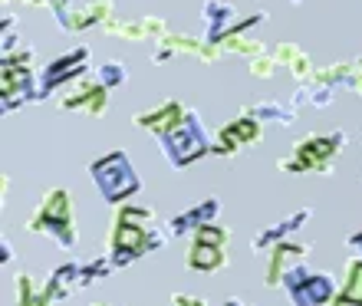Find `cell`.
<instances>
[{
  "instance_id": "cell-16",
  "label": "cell",
  "mask_w": 362,
  "mask_h": 306,
  "mask_svg": "<svg viewBox=\"0 0 362 306\" xmlns=\"http://www.w3.org/2000/svg\"><path fill=\"white\" fill-rule=\"evenodd\" d=\"M218 214H221V198H204V201L191 204V208L178 211V214H172V218L165 220V234H168V240L172 237H191L198 228L214 224Z\"/></svg>"
},
{
  "instance_id": "cell-7",
  "label": "cell",
  "mask_w": 362,
  "mask_h": 306,
  "mask_svg": "<svg viewBox=\"0 0 362 306\" xmlns=\"http://www.w3.org/2000/svg\"><path fill=\"white\" fill-rule=\"evenodd\" d=\"M280 290L286 293L290 306H329L339 293V280L326 270H313L310 264H300L284 277Z\"/></svg>"
},
{
  "instance_id": "cell-24",
  "label": "cell",
  "mask_w": 362,
  "mask_h": 306,
  "mask_svg": "<svg viewBox=\"0 0 362 306\" xmlns=\"http://www.w3.org/2000/svg\"><path fill=\"white\" fill-rule=\"evenodd\" d=\"M13 306H53L43 280L30 277V273H17L13 277Z\"/></svg>"
},
{
  "instance_id": "cell-8",
  "label": "cell",
  "mask_w": 362,
  "mask_h": 306,
  "mask_svg": "<svg viewBox=\"0 0 362 306\" xmlns=\"http://www.w3.org/2000/svg\"><path fill=\"white\" fill-rule=\"evenodd\" d=\"M228 244L230 230L224 224H204L188 237V250H185V267L194 273H214V270L228 267Z\"/></svg>"
},
{
  "instance_id": "cell-32",
  "label": "cell",
  "mask_w": 362,
  "mask_h": 306,
  "mask_svg": "<svg viewBox=\"0 0 362 306\" xmlns=\"http://www.w3.org/2000/svg\"><path fill=\"white\" fill-rule=\"evenodd\" d=\"M47 7H49V13H59V10L73 7V0H47Z\"/></svg>"
},
{
  "instance_id": "cell-6",
  "label": "cell",
  "mask_w": 362,
  "mask_h": 306,
  "mask_svg": "<svg viewBox=\"0 0 362 306\" xmlns=\"http://www.w3.org/2000/svg\"><path fill=\"white\" fill-rule=\"evenodd\" d=\"M211 142H214V139H211L204 122H201L198 109H191L185 122L175 125L172 132H165L162 139H158L165 162L172 165V168H178V172L194 162H201L204 155H211Z\"/></svg>"
},
{
  "instance_id": "cell-13",
  "label": "cell",
  "mask_w": 362,
  "mask_h": 306,
  "mask_svg": "<svg viewBox=\"0 0 362 306\" xmlns=\"http://www.w3.org/2000/svg\"><path fill=\"white\" fill-rule=\"evenodd\" d=\"M188 112H191V105H185L181 99H162V102H155V105H148V109H142V112H135L132 125L152 132L155 139H162L165 132H172L175 125L185 122Z\"/></svg>"
},
{
  "instance_id": "cell-2",
  "label": "cell",
  "mask_w": 362,
  "mask_h": 306,
  "mask_svg": "<svg viewBox=\"0 0 362 306\" xmlns=\"http://www.w3.org/2000/svg\"><path fill=\"white\" fill-rule=\"evenodd\" d=\"M346 148L343 129H329V132H306L293 148L276 158V172L284 175H329L339 162Z\"/></svg>"
},
{
  "instance_id": "cell-28",
  "label": "cell",
  "mask_w": 362,
  "mask_h": 306,
  "mask_svg": "<svg viewBox=\"0 0 362 306\" xmlns=\"http://www.w3.org/2000/svg\"><path fill=\"white\" fill-rule=\"evenodd\" d=\"M276 73H280V63H276V57L274 53H260V57H254L250 59V76L254 79H274Z\"/></svg>"
},
{
  "instance_id": "cell-35",
  "label": "cell",
  "mask_w": 362,
  "mask_h": 306,
  "mask_svg": "<svg viewBox=\"0 0 362 306\" xmlns=\"http://www.w3.org/2000/svg\"><path fill=\"white\" fill-rule=\"evenodd\" d=\"M93 306H112V303H93Z\"/></svg>"
},
{
  "instance_id": "cell-26",
  "label": "cell",
  "mask_w": 362,
  "mask_h": 306,
  "mask_svg": "<svg viewBox=\"0 0 362 306\" xmlns=\"http://www.w3.org/2000/svg\"><path fill=\"white\" fill-rule=\"evenodd\" d=\"M112 260L109 257H93L89 264H83L79 267V280H83V287H93V283H99V280H105L109 273H112Z\"/></svg>"
},
{
  "instance_id": "cell-18",
  "label": "cell",
  "mask_w": 362,
  "mask_h": 306,
  "mask_svg": "<svg viewBox=\"0 0 362 306\" xmlns=\"http://www.w3.org/2000/svg\"><path fill=\"white\" fill-rule=\"evenodd\" d=\"M310 218H313V208H300V211H293V214H286L284 220L260 228L257 234H254V240H250V250H254V254H267L270 247H276V244L296 237V230L303 228Z\"/></svg>"
},
{
  "instance_id": "cell-17",
  "label": "cell",
  "mask_w": 362,
  "mask_h": 306,
  "mask_svg": "<svg viewBox=\"0 0 362 306\" xmlns=\"http://www.w3.org/2000/svg\"><path fill=\"white\" fill-rule=\"evenodd\" d=\"M103 33H109L115 40H129V43H158L168 33V23L162 17H135V20L112 17L103 27Z\"/></svg>"
},
{
  "instance_id": "cell-3",
  "label": "cell",
  "mask_w": 362,
  "mask_h": 306,
  "mask_svg": "<svg viewBox=\"0 0 362 306\" xmlns=\"http://www.w3.org/2000/svg\"><path fill=\"white\" fill-rule=\"evenodd\" d=\"M37 49L17 47L0 59V105L4 112H17L20 105L37 102Z\"/></svg>"
},
{
  "instance_id": "cell-20",
  "label": "cell",
  "mask_w": 362,
  "mask_h": 306,
  "mask_svg": "<svg viewBox=\"0 0 362 306\" xmlns=\"http://www.w3.org/2000/svg\"><path fill=\"white\" fill-rule=\"evenodd\" d=\"M79 267H83V264L66 260V264H59V267H53L47 273L43 287H47V293H49V300H53V303H57V300L73 297V293L83 287V280H79Z\"/></svg>"
},
{
  "instance_id": "cell-10",
  "label": "cell",
  "mask_w": 362,
  "mask_h": 306,
  "mask_svg": "<svg viewBox=\"0 0 362 306\" xmlns=\"http://www.w3.org/2000/svg\"><path fill=\"white\" fill-rule=\"evenodd\" d=\"M264 20V10H254V13H240L230 0H204L201 4V23H204V40L208 43H221L228 37H238V33H247L250 27H257Z\"/></svg>"
},
{
  "instance_id": "cell-22",
  "label": "cell",
  "mask_w": 362,
  "mask_h": 306,
  "mask_svg": "<svg viewBox=\"0 0 362 306\" xmlns=\"http://www.w3.org/2000/svg\"><path fill=\"white\" fill-rule=\"evenodd\" d=\"M333 99H336V89L326 86L320 76H313V79H306V83L296 86L290 102H293L296 109H303V105H310V109H326V105H333Z\"/></svg>"
},
{
  "instance_id": "cell-12",
  "label": "cell",
  "mask_w": 362,
  "mask_h": 306,
  "mask_svg": "<svg viewBox=\"0 0 362 306\" xmlns=\"http://www.w3.org/2000/svg\"><path fill=\"white\" fill-rule=\"evenodd\" d=\"M260 135H264V122H260V119H254V115L244 109V112H238L234 119H228V122L218 129L214 142H211V155L230 158V155H238L240 148L257 145Z\"/></svg>"
},
{
  "instance_id": "cell-33",
  "label": "cell",
  "mask_w": 362,
  "mask_h": 306,
  "mask_svg": "<svg viewBox=\"0 0 362 306\" xmlns=\"http://www.w3.org/2000/svg\"><path fill=\"white\" fill-rule=\"evenodd\" d=\"M0 250H4V257H0V260H4V264H7V260H13V244H10L7 237H4V244H0Z\"/></svg>"
},
{
  "instance_id": "cell-9",
  "label": "cell",
  "mask_w": 362,
  "mask_h": 306,
  "mask_svg": "<svg viewBox=\"0 0 362 306\" xmlns=\"http://www.w3.org/2000/svg\"><path fill=\"white\" fill-rule=\"evenodd\" d=\"M89 63H93V49L83 43V47H73L66 49L63 57H53L47 66L40 69V79H37V102L40 99L53 96V93H63L69 83H76L89 73Z\"/></svg>"
},
{
  "instance_id": "cell-29",
  "label": "cell",
  "mask_w": 362,
  "mask_h": 306,
  "mask_svg": "<svg viewBox=\"0 0 362 306\" xmlns=\"http://www.w3.org/2000/svg\"><path fill=\"white\" fill-rule=\"evenodd\" d=\"M349 93L362 99V53L353 57V83H349Z\"/></svg>"
},
{
  "instance_id": "cell-36",
  "label": "cell",
  "mask_w": 362,
  "mask_h": 306,
  "mask_svg": "<svg viewBox=\"0 0 362 306\" xmlns=\"http://www.w3.org/2000/svg\"><path fill=\"white\" fill-rule=\"evenodd\" d=\"M293 4H303V0H293Z\"/></svg>"
},
{
  "instance_id": "cell-1",
  "label": "cell",
  "mask_w": 362,
  "mask_h": 306,
  "mask_svg": "<svg viewBox=\"0 0 362 306\" xmlns=\"http://www.w3.org/2000/svg\"><path fill=\"white\" fill-rule=\"evenodd\" d=\"M168 234L165 224H158L155 211L142 201H122L112 208V220H109V237H105V257L112 260L115 270L129 267L139 257L152 254V250L165 247Z\"/></svg>"
},
{
  "instance_id": "cell-30",
  "label": "cell",
  "mask_w": 362,
  "mask_h": 306,
  "mask_svg": "<svg viewBox=\"0 0 362 306\" xmlns=\"http://www.w3.org/2000/svg\"><path fill=\"white\" fill-rule=\"evenodd\" d=\"M168 306H208V300L191 297V293H172V300H168Z\"/></svg>"
},
{
  "instance_id": "cell-34",
  "label": "cell",
  "mask_w": 362,
  "mask_h": 306,
  "mask_svg": "<svg viewBox=\"0 0 362 306\" xmlns=\"http://www.w3.org/2000/svg\"><path fill=\"white\" fill-rule=\"evenodd\" d=\"M221 306H250V303H244V300H238V297H230V300H224Z\"/></svg>"
},
{
  "instance_id": "cell-15",
  "label": "cell",
  "mask_w": 362,
  "mask_h": 306,
  "mask_svg": "<svg viewBox=\"0 0 362 306\" xmlns=\"http://www.w3.org/2000/svg\"><path fill=\"white\" fill-rule=\"evenodd\" d=\"M112 17H115L112 0H93L86 7H76V4H73V7L53 13L57 27L66 30V33H83V30H93V27H105Z\"/></svg>"
},
{
  "instance_id": "cell-5",
  "label": "cell",
  "mask_w": 362,
  "mask_h": 306,
  "mask_svg": "<svg viewBox=\"0 0 362 306\" xmlns=\"http://www.w3.org/2000/svg\"><path fill=\"white\" fill-rule=\"evenodd\" d=\"M30 234H43L53 244H59L63 250L76 247V218H73V201H69L66 188H47L40 198L37 211L27 220Z\"/></svg>"
},
{
  "instance_id": "cell-19",
  "label": "cell",
  "mask_w": 362,
  "mask_h": 306,
  "mask_svg": "<svg viewBox=\"0 0 362 306\" xmlns=\"http://www.w3.org/2000/svg\"><path fill=\"white\" fill-rule=\"evenodd\" d=\"M201 49V37H188V33H178V30H168L158 43H152V63L162 66L175 57H198Z\"/></svg>"
},
{
  "instance_id": "cell-11",
  "label": "cell",
  "mask_w": 362,
  "mask_h": 306,
  "mask_svg": "<svg viewBox=\"0 0 362 306\" xmlns=\"http://www.w3.org/2000/svg\"><path fill=\"white\" fill-rule=\"evenodd\" d=\"M109 93H112V89L105 86L95 73H86L83 79L69 83V86L59 93L57 105L63 112H83V115H89V119H99V115L109 112Z\"/></svg>"
},
{
  "instance_id": "cell-23",
  "label": "cell",
  "mask_w": 362,
  "mask_h": 306,
  "mask_svg": "<svg viewBox=\"0 0 362 306\" xmlns=\"http://www.w3.org/2000/svg\"><path fill=\"white\" fill-rule=\"evenodd\" d=\"M329 306H362V257L346 260V277L339 280V293Z\"/></svg>"
},
{
  "instance_id": "cell-4",
  "label": "cell",
  "mask_w": 362,
  "mask_h": 306,
  "mask_svg": "<svg viewBox=\"0 0 362 306\" xmlns=\"http://www.w3.org/2000/svg\"><path fill=\"white\" fill-rule=\"evenodd\" d=\"M89 178H93L95 192L103 194V201L112 204V208L122 201H132L135 194L142 192V178H139L132 158L122 148H112V152L93 158L89 162Z\"/></svg>"
},
{
  "instance_id": "cell-27",
  "label": "cell",
  "mask_w": 362,
  "mask_h": 306,
  "mask_svg": "<svg viewBox=\"0 0 362 306\" xmlns=\"http://www.w3.org/2000/svg\"><path fill=\"white\" fill-rule=\"evenodd\" d=\"M95 76L103 79L109 89H119V86H125V79H129V69H125L122 59H105L103 66L95 69Z\"/></svg>"
},
{
  "instance_id": "cell-31",
  "label": "cell",
  "mask_w": 362,
  "mask_h": 306,
  "mask_svg": "<svg viewBox=\"0 0 362 306\" xmlns=\"http://www.w3.org/2000/svg\"><path fill=\"white\" fill-rule=\"evenodd\" d=\"M346 247L353 250L356 257H362V228H359V230H353V234L346 237Z\"/></svg>"
},
{
  "instance_id": "cell-14",
  "label": "cell",
  "mask_w": 362,
  "mask_h": 306,
  "mask_svg": "<svg viewBox=\"0 0 362 306\" xmlns=\"http://www.w3.org/2000/svg\"><path fill=\"white\" fill-rule=\"evenodd\" d=\"M306 254H310V244H306V240H296V237L270 247L267 250V267H264V283H267V287H280L290 270L306 264Z\"/></svg>"
},
{
  "instance_id": "cell-21",
  "label": "cell",
  "mask_w": 362,
  "mask_h": 306,
  "mask_svg": "<svg viewBox=\"0 0 362 306\" xmlns=\"http://www.w3.org/2000/svg\"><path fill=\"white\" fill-rule=\"evenodd\" d=\"M274 57H276V63H280V69H290L293 79H300V83L316 76L313 59L306 57V49H300L296 43H280V47L274 49Z\"/></svg>"
},
{
  "instance_id": "cell-25",
  "label": "cell",
  "mask_w": 362,
  "mask_h": 306,
  "mask_svg": "<svg viewBox=\"0 0 362 306\" xmlns=\"http://www.w3.org/2000/svg\"><path fill=\"white\" fill-rule=\"evenodd\" d=\"M247 112L254 115V119H260V122L290 125V122H296V115H300V109H296V105L290 102V99H286V102H280V99H264V102L247 105Z\"/></svg>"
}]
</instances>
